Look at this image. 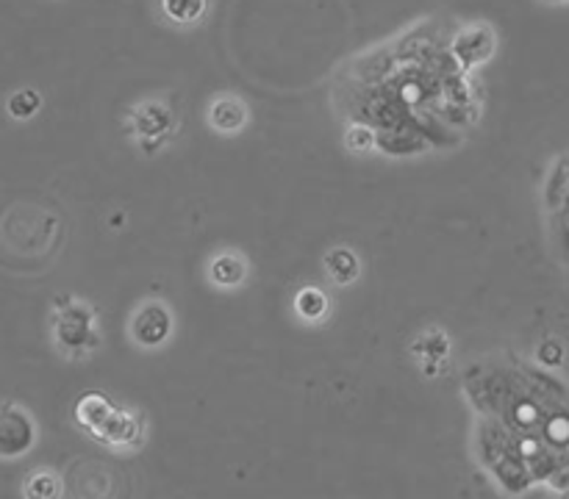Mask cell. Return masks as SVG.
<instances>
[{
  "label": "cell",
  "mask_w": 569,
  "mask_h": 499,
  "mask_svg": "<svg viewBox=\"0 0 569 499\" xmlns=\"http://www.w3.org/2000/svg\"><path fill=\"white\" fill-rule=\"evenodd\" d=\"M373 141H375V136H373V130L364 128V125H353V128L347 130V148H350V151H370V148H373Z\"/></svg>",
  "instance_id": "7c38bea8"
},
{
  "label": "cell",
  "mask_w": 569,
  "mask_h": 499,
  "mask_svg": "<svg viewBox=\"0 0 569 499\" xmlns=\"http://www.w3.org/2000/svg\"><path fill=\"white\" fill-rule=\"evenodd\" d=\"M325 266H328V275L339 283V286H347V283L359 277V258H355V253L347 247L331 250L325 255Z\"/></svg>",
  "instance_id": "52a82bcc"
},
{
  "label": "cell",
  "mask_w": 569,
  "mask_h": 499,
  "mask_svg": "<svg viewBox=\"0 0 569 499\" xmlns=\"http://www.w3.org/2000/svg\"><path fill=\"white\" fill-rule=\"evenodd\" d=\"M173 330V317L170 311L162 306V303H148V306H142L131 322V336L136 344L142 347H159L167 341Z\"/></svg>",
  "instance_id": "3957f363"
},
{
  "label": "cell",
  "mask_w": 569,
  "mask_h": 499,
  "mask_svg": "<svg viewBox=\"0 0 569 499\" xmlns=\"http://www.w3.org/2000/svg\"><path fill=\"white\" fill-rule=\"evenodd\" d=\"M162 9L173 23L189 26L205 15V0H162Z\"/></svg>",
  "instance_id": "ba28073f"
},
{
  "label": "cell",
  "mask_w": 569,
  "mask_h": 499,
  "mask_svg": "<svg viewBox=\"0 0 569 499\" xmlns=\"http://www.w3.org/2000/svg\"><path fill=\"white\" fill-rule=\"evenodd\" d=\"M208 277L220 289H234L248 277V261L237 253H220L208 264Z\"/></svg>",
  "instance_id": "5b68a950"
},
{
  "label": "cell",
  "mask_w": 569,
  "mask_h": 499,
  "mask_svg": "<svg viewBox=\"0 0 569 499\" xmlns=\"http://www.w3.org/2000/svg\"><path fill=\"white\" fill-rule=\"evenodd\" d=\"M39 106H42V100H39V95H37L34 89H23V92H17V95L9 100V111H12V117H17V120L34 117Z\"/></svg>",
  "instance_id": "8fae6325"
},
{
  "label": "cell",
  "mask_w": 569,
  "mask_h": 499,
  "mask_svg": "<svg viewBox=\"0 0 569 499\" xmlns=\"http://www.w3.org/2000/svg\"><path fill=\"white\" fill-rule=\"evenodd\" d=\"M539 359H542L544 364H558V361H561V347H558V344H553V341L542 344V349H539Z\"/></svg>",
  "instance_id": "4fadbf2b"
},
{
  "label": "cell",
  "mask_w": 569,
  "mask_h": 499,
  "mask_svg": "<svg viewBox=\"0 0 569 499\" xmlns=\"http://www.w3.org/2000/svg\"><path fill=\"white\" fill-rule=\"evenodd\" d=\"M208 125L220 133H237L248 125V106L239 98L223 95L208 106Z\"/></svg>",
  "instance_id": "277c9868"
},
{
  "label": "cell",
  "mask_w": 569,
  "mask_h": 499,
  "mask_svg": "<svg viewBox=\"0 0 569 499\" xmlns=\"http://www.w3.org/2000/svg\"><path fill=\"white\" fill-rule=\"evenodd\" d=\"M26 499H58L61 496V480L53 472H34L23 485Z\"/></svg>",
  "instance_id": "9c48e42d"
},
{
  "label": "cell",
  "mask_w": 569,
  "mask_h": 499,
  "mask_svg": "<svg viewBox=\"0 0 569 499\" xmlns=\"http://www.w3.org/2000/svg\"><path fill=\"white\" fill-rule=\"evenodd\" d=\"M295 311H298L303 319H309V322L322 319V317L328 314V297H325V292H322V289H314V286L303 289V292L298 295V300H295Z\"/></svg>",
  "instance_id": "30bf717a"
},
{
  "label": "cell",
  "mask_w": 569,
  "mask_h": 499,
  "mask_svg": "<svg viewBox=\"0 0 569 499\" xmlns=\"http://www.w3.org/2000/svg\"><path fill=\"white\" fill-rule=\"evenodd\" d=\"M90 327H92V311L69 300L67 308L56 317L53 333H56L58 347H64L67 352H76V349L87 347L90 338H95Z\"/></svg>",
  "instance_id": "7a4b0ae2"
},
{
  "label": "cell",
  "mask_w": 569,
  "mask_h": 499,
  "mask_svg": "<svg viewBox=\"0 0 569 499\" xmlns=\"http://www.w3.org/2000/svg\"><path fill=\"white\" fill-rule=\"evenodd\" d=\"M34 421L31 416L15 405L4 402L0 405V458H20L34 444Z\"/></svg>",
  "instance_id": "6da1fadb"
},
{
  "label": "cell",
  "mask_w": 569,
  "mask_h": 499,
  "mask_svg": "<svg viewBox=\"0 0 569 499\" xmlns=\"http://www.w3.org/2000/svg\"><path fill=\"white\" fill-rule=\"evenodd\" d=\"M491 45H494V39H491L489 26H478V28H469L458 36L456 53L464 64H475V61H483L491 56Z\"/></svg>",
  "instance_id": "8992f818"
}]
</instances>
